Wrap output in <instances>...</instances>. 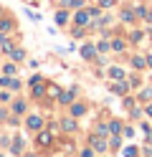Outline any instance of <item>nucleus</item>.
<instances>
[{"instance_id": "1", "label": "nucleus", "mask_w": 152, "mask_h": 157, "mask_svg": "<svg viewBox=\"0 0 152 157\" xmlns=\"http://www.w3.org/2000/svg\"><path fill=\"white\" fill-rule=\"evenodd\" d=\"M41 127H43V117H41V114H30L28 117V129L30 132H38Z\"/></svg>"}, {"instance_id": "2", "label": "nucleus", "mask_w": 152, "mask_h": 157, "mask_svg": "<svg viewBox=\"0 0 152 157\" xmlns=\"http://www.w3.org/2000/svg\"><path fill=\"white\" fill-rule=\"evenodd\" d=\"M51 142H53L51 132H43V129H38V140H36V144H38V147H51Z\"/></svg>"}, {"instance_id": "3", "label": "nucleus", "mask_w": 152, "mask_h": 157, "mask_svg": "<svg viewBox=\"0 0 152 157\" xmlns=\"http://www.w3.org/2000/svg\"><path fill=\"white\" fill-rule=\"evenodd\" d=\"M89 18H91V13H89V10H79V13L74 15V21H76V25H81V28H84V25L89 23Z\"/></svg>"}, {"instance_id": "4", "label": "nucleus", "mask_w": 152, "mask_h": 157, "mask_svg": "<svg viewBox=\"0 0 152 157\" xmlns=\"http://www.w3.org/2000/svg\"><path fill=\"white\" fill-rule=\"evenodd\" d=\"M74 94H76V89H68V91H64L58 96V101L61 104H71V101H74Z\"/></svg>"}, {"instance_id": "5", "label": "nucleus", "mask_w": 152, "mask_h": 157, "mask_svg": "<svg viewBox=\"0 0 152 157\" xmlns=\"http://www.w3.org/2000/svg\"><path fill=\"white\" fill-rule=\"evenodd\" d=\"M66 21H68V13H66V8L56 10V25H66Z\"/></svg>"}, {"instance_id": "6", "label": "nucleus", "mask_w": 152, "mask_h": 157, "mask_svg": "<svg viewBox=\"0 0 152 157\" xmlns=\"http://www.w3.org/2000/svg\"><path fill=\"white\" fill-rule=\"evenodd\" d=\"M91 147H94L96 152H104V150H107V142H101L99 137H91Z\"/></svg>"}, {"instance_id": "7", "label": "nucleus", "mask_w": 152, "mask_h": 157, "mask_svg": "<svg viewBox=\"0 0 152 157\" xmlns=\"http://www.w3.org/2000/svg\"><path fill=\"white\" fill-rule=\"evenodd\" d=\"M84 0H61V8H81Z\"/></svg>"}, {"instance_id": "8", "label": "nucleus", "mask_w": 152, "mask_h": 157, "mask_svg": "<svg viewBox=\"0 0 152 157\" xmlns=\"http://www.w3.org/2000/svg\"><path fill=\"white\" fill-rule=\"evenodd\" d=\"M81 56H84V58H94L96 56V48L94 46H84V48H81Z\"/></svg>"}, {"instance_id": "9", "label": "nucleus", "mask_w": 152, "mask_h": 157, "mask_svg": "<svg viewBox=\"0 0 152 157\" xmlns=\"http://www.w3.org/2000/svg\"><path fill=\"white\" fill-rule=\"evenodd\" d=\"M109 76L117 78V81H122V78H124V71H122L119 66H114V68H109Z\"/></svg>"}, {"instance_id": "10", "label": "nucleus", "mask_w": 152, "mask_h": 157, "mask_svg": "<svg viewBox=\"0 0 152 157\" xmlns=\"http://www.w3.org/2000/svg\"><path fill=\"white\" fill-rule=\"evenodd\" d=\"M61 127H64L66 132H76V127H79V124H76L74 119H64V122H61Z\"/></svg>"}, {"instance_id": "11", "label": "nucleus", "mask_w": 152, "mask_h": 157, "mask_svg": "<svg viewBox=\"0 0 152 157\" xmlns=\"http://www.w3.org/2000/svg\"><path fill=\"white\" fill-rule=\"evenodd\" d=\"M134 15H137V10H122V21L132 23V21H134Z\"/></svg>"}, {"instance_id": "12", "label": "nucleus", "mask_w": 152, "mask_h": 157, "mask_svg": "<svg viewBox=\"0 0 152 157\" xmlns=\"http://www.w3.org/2000/svg\"><path fill=\"white\" fill-rule=\"evenodd\" d=\"M10 58H13V61L18 63L20 58H25V51H23V48H13V53H10Z\"/></svg>"}, {"instance_id": "13", "label": "nucleus", "mask_w": 152, "mask_h": 157, "mask_svg": "<svg viewBox=\"0 0 152 157\" xmlns=\"http://www.w3.org/2000/svg\"><path fill=\"white\" fill-rule=\"evenodd\" d=\"M111 89H114L117 94H124V91H127V81H124V78H122V81H117L114 86H111Z\"/></svg>"}, {"instance_id": "14", "label": "nucleus", "mask_w": 152, "mask_h": 157, "mask_svg": "<svg viewBox=\"0 0 152 157\" xmlns=\"http://www.w3.org/2000/svg\"><path fill=\"white\" fill-rule=\"evenodd\" d=\"M84 112H86V106H84V104H74V106H71V114H74V117H81Z\"/></svg>"}, {"instance_id": "15", "label": "nucleus", "mask_w": 152, "mask_h": 157, "mask_svg": "<svg viewBox=\"0 0 152 157\" xmlns=\"http://www.w3.org/2000/svg\"><path fill=\"white\" fill-rule=\"evenodd\" d=\"M132 63H134V68H145V66H147V61H145L142 56H134V58H132Z\"/></svg>"}, {"instance_id": "16", "label": "nucleus", "mask_w": 152, "mask_h": 157, "mask_svg": "<svg viewBox=\"0 0 152 157\" xmlns=\"http://www.w3.org/2000/svg\"><path fill=\"white\" fill-rule=\"evenodd\" d=\"M48 96H51V99H58V96H61L58 86H53V84H51V86H48Z\"/></svg>"}, {"instance_id": "17", "label": "nucleus", "mask_w": 152, "mask_h": 157, "mask_svg": "<svg viewBox=\"0 0 152 157\" xmlns=\"http://www.w3.org/2000/svg\"><path fill=\"white\" fill-rule=\"evenodd\" d=\"M10 150H13V155H20V152H23V142H20V140H15Z\"/></svg>"}, {"instance_id": "18", "label": "nucleus", "mask_w": 152, "mask_h": 157, "mask_svg": "<svg viewBox=\"0 0 152 157\" xmlns=\"http://www.w3.org/2000/svg\"><path fill=\"white\" fill-rule=\"evenodd\" d=\"M13 112H15V114H23V112H25V104H23V101H15V104H13Z\"/></svg>"}, {"instance_id": "19", "label": "nucleus", "mask_w": 152, "mask_h": 157, "mask_svg": "<svg viewBox=\"0 0 152 157\" xmlns=\"http://www.w3.org/2000/svg\"><path fill=\"white\" fill-rule=\"evenodd\" d=\"M139 99H142V101H150V99H152V89H145V91L139 94Z\"/></svg>"}, {"instance_id": "20", "label": "nucleus", "mask_w": 152, "mask_h": 157, "mask_svg": "<svg viewBox=\"0 0 152 157\" xmlns=\"http://www.w3.org/2000/svg\"><path fill=\"white\" fill-rule=\"evenodd\" d=\"M10 28H13V23H10V21H5V18H3V21H0V31H10Z\"/></svg>"}, {"instance_id": "21", "label": "nucleus", "mask_w": 152, "mask_h": 157, "mask_svg": "<svg viewBox=\"0 0 152 157\" xmlns=\"http://www.w3.org/2000/svg\"><path fill=\"white\" fill-rule=\"evenodd\" d=\"M109 129L114 132V134H119V132H122V124H119V122H111V124H109Z\"/></svg>"}, {"instance_id": "22", "label": "nucleus", "mask_w": 152, "mask_h": 157, "mask_svg": "<svg viewBox=\"0 0 152 157\" xmlns=\"http://www.w3.org/2000/svg\"><path fill=\"white\" fill-rule=\"evenodd\" d=\"M0 48H3V51H5V53H13V43H10V41H5V43H3V46H0Z\"/></svg>"}, {"instance_id": "23", "label": "nucleus", "mask_w": 152, "mask_h": 157, "mask_svg": "<svg viewBox=\"0 0 152 157\" xmlns=\"http://www.w3.org/2000/svg\"><path fill=\"white\" fill-rule=\"evenodd\" d=\"M114 5V0H99V8H111Z\"/></svg>"}, {"instance_id": "24", "label": "nucleus", "mask_w": 152, "mask_h": 157, "mask_svg": "<svg viewBox=\"0 0 152 157\" xmlns=\"http://www.w3.org/2000/svg\"><path fill=\"white\" fill-rule=\"evenodd\" d=\"M142 38H145V36H142L139 31H134V33H132V41H134V43H139V41H142Z\"/></svg>"}, {"instance_id": "25", "label": "nucleus", "mask_w": 152, "mask_h": 157, "mask_svg": "<svg viewBox=\"0 0 152 157\" xmlns=\"http://www.w3.org/2000/svg\"><path fill=\"white\" fill-rule=\"evenodd\" d=\"M124 155H127V157H134V155H137V150H134V147H127Z\"/></svg>"}, {"instance_id": "26", "label": "nucleus", "mask_w": 152, "mask_h": 157, "mask_svg": "<svg viewBox=\"0 0 152 157\" xmlns=\"http://www.w3.org/2000/svg\"><path fill=\"white\" fill-rule=\"evenodd\" d=\"M10 89H20V81H18V78H10Z\"/></svg>"}, {"instance_id": "27", "label": "nucleus", "mask_w": 152, "mask_h": 157, "mask_svg": "<svg viewBox=\"0 0 152 157\" xmlns=\"http://www.w3.org/2000/svg\"><path fill=\"white\" fill-rule=\"evenodd\" d=\"M8 99H10V94L8 91H0V101H8Z\"/></svg>"}, {"instance_id": "28", "label": "nucleus", "mask_w": 152, "mask_h": 157, "mask_svg": "<svg viewBox=\"0 0 152 157\" xmlns=\"http://www.w3.org/2000/svg\"><path fill=\"white\" fill-rule=\"evenodd\" d=\"M81 157H94V152L91 150H81Z\"/></svg>"}, {"instance_id": "29", "label": "nucleus", "mask_w": 152, "mask_h": 157, "mask_svg": "<svg viewBox=\"0 0 152 157\" xmlns=\"http://www.w3.org/2000/svg\"><path fill=\"white\" fill-rule=\"evenodd\" d=\"M5 41H8V38H5V36H3V33H0V46H3V43H5Z\"/></svg>"}, {"instance_id": "30", "label": "nucleus", "mask_w": 152, "mask_h": 157, "mask_svg": "<svg viewBox=\"0 0 152 157\" xmlns=\"http://www.w3.org/2000/svg\"><path fill=\"white\" fill-rule=\"evenodd\" d=\"M147 114H150V117H152V104H150V106H147Z\"/></svg>"}, {"instance_id": "31", "label": "nucleus", "mask_w": 152, "mask_h": 157, "mask_svg": "<svg viewBox=\"0 0 152 157\" xmlns=\"http://www.w3.org/2000/svg\"><path fill=\"white\" fill-rule=\"evenodd\" d=\"M147 66H152V56H147Z\"/></svg>"}, {"instance_id": "32", "label": "nucleus", "mask_w": 152, "mask_h": 157, "mask_svg": "<svg viewBox=\"0 0 152 157\" xmlns=\"http://www.w3.org/2000/svg\"><path fill=\"white\" fill-rule=\"evenodd\" d=\"M25 157H36V155H25Z\"/></svg>"}, {"instance_id": "33", "label": "nucleus", "mask_w": 152, "mask_h": 157, "mask_svg": "<svg viewBox=\"0 0 152 157\" xmlns=\"http://www.w3.org/2000/svg\"><path fill=\"white\" fill-rule=\"evenodd\" d=\"M0 157H3V155H0Z\"/></svg>"}]
</instances>
